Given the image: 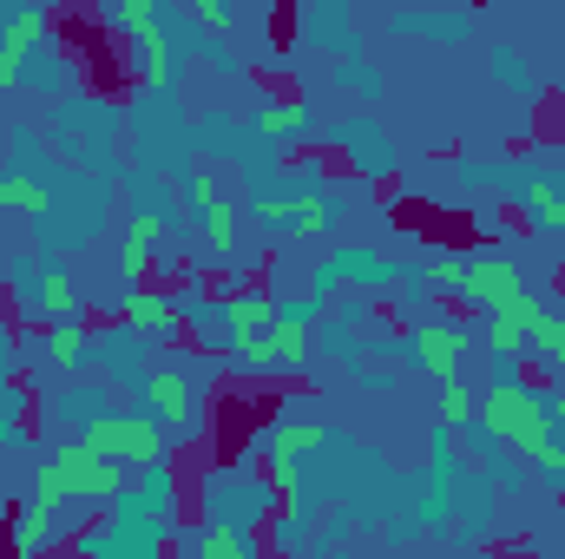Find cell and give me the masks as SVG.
I'll return each mask as SVG.
<instances>
[{
	"instance_id": "cell-20",
	"label": "cell",
	"mask_w": 565,
	"mask_h": 559,
	"mask_svg": "<svg viewBox=\"0 0 565 559\" xmlns=\"http://www.w3.org/2000/svg\"><path fill=\"white\" fill-rule=\"evenodd\" d=\"M487 342H493L500 356H526V349H533V336H526L520 316H487Z\"/></svg>"
},
{
	"instance_id": "cell-8",
	"label": "cell",
	"mask_w": 565,
	"mask_h": 559,
	"mask_svg": "<svg viewBox=\"0 0 565 559\" xmlns=\"http://www.w3.org/2000/svg\"><path fill=\"white\" fill-rule=\"evenodd\" d=\"M316 447H329L322 421H277L264 434V461H296V454H316Z\"/></svg>"
},
{
	"instance_id": "cell-21",
	"label": "cell",
	"mask_w": 565,
	"mask_h": 559,
	"mask_svg": "<svg viewBox=\"0 0 565 559\" xmlns=\"http://www.w3.org/2000/svg\"><path fill=\"white\" fill-rule=\"evenodd\" d=\"M473 409H480V395H473L467 382H440V421H447V428H467Z\"/></svg>"
},
{
	"instance_id": "cell-23",
	"label": "cell",
	"mask_w": 565,
	"mask_h": 559,
	"mask_svg": "<svg viewBox=\"0 0 565 559\" xmlns=\"http://www.w3.org/2000/svg\"><path fill=\"white\" fill-rule=\"evenodd\" d=\"M158 238H164V218H158V211H132V224H126V251H145V257H151Z\"/></svg>"
},
{
	"instance_id": "cell-14",
	"label": "cell",
	"mask_w": 565,
	"mask_h": 559,
	"mask_svg": "<svg viewBox=\"0 0 565 559\" xmlns=\"http://www.w3.org/2000/svg\"><path fill=\"white\" fill-rule=\"evenodd\" d=\"M0 211H26V218H40V211H53V191H46L40 178H0Z\"/></svg>"
},
{
	"instance_id": "cell-1",
	"label": "cell",
	"mask_w": 565,
	"mask_h": 559,
	"mask_svg": "<svg viewBox=\"0 0 565 559\" xmlns=\"http://www.w3.org/2000/svg\"><path fill=\"white\" fill-rule=\"evenodd\" d=\"M473 421L493 434V441H507L513 454H540V447H553L559 441V421H553V402L540 395V389H526V382H493L487 395H480V409Z\"/></svg>"
},
{
	"instance_id": "cell-19",
	"label": "cell",
	"mask_w": 565,
	"mask_h": 559,
	"mask_svg": "<svg viewBox=\"0 0 565 559\" xmlns=\"http://www.w3.org/2000/svg\"><path fill=\"white\" fill-rule=\"evenodd\" d=\"M270 487H277V500H282V520L296 527L302 520V467L296 461H270Z\"/></svg>"
},
{
	"instance_id": "cell-9",
	"label": "cell",
	"mask_w": 565,
	"mask_h": 559,
	"mask_svg": "<svg viewBox=\"0 0 565 559\" xmlns=\"http://www.w3.org/2000/svg\"><path fill=\"white\" fill-rule=\"evenodd\" d=\"M224 323H231V342H244V336H264V329L277 323V303H270L264 289H237V296L224 303Z\"/></svg>"
},
{
	"instance_id": "cell-18",
	"label": "cell",
	"mask_w": 565,
	"mask_h": 559,
	"mask_svg": "<svg viewBox=\"0 0 565 559\" xmlns=\"http://www.w3.org/2000/svg\"><path fill=\"white\" fill-rule=\"evenodd\" d=\"M198 224H204V251H211V257H231V244H237V211H231V204H211Z\"/></svg>"
},
{
	"instance_id": "cell-12",
	"label": "cell",
	"mask_w": 565,
	"mask_h": 559,
	"mask_svg": "<svg viewBox=\"0 0 565 559\" xmlns=\"http://www.w3.org/2000/svg\"><path fill=\"white\" fill-rule=\"evenodd\" d=\"M126 323L132 329H171L178 323V303L158 296V289H126Z\"/></svg>"
},
{
	"instance_id": "cell-6",
	"label": "cell",
	"mask_w": 565,
	"mask_h": 559,
	"mask_svg": "<svg viewBox=\"0 0 565 559\" xmlns=\"http://www.w3.org/2000/svg\"><path fill=\"white\" fill-rule=\"evenodd\" d=\"M408 349H415V369L434 376V389L440 382H460V362H467V329L460 323H422L415 336H408Z\"/></svg>"
},
{
	"instance_id": "cell-24",
	"label": "cell",
	"mask_w": 565,
	"mask_h": 559,
	"mask_svg": "<svg viewBox=\"0 0 565 559\" xmlns=\"http://www.w3.org/2000/svg\"><path fill=\"white\" fill-rule=\"evenodd\" d=\"M302 106H270V113H257V133H270V139H289V133H302Z\"/></svg>"
},
{
	"instance_id": "cell-10",
	"label": "cell",
	"mask_w": 565,
	"mask_h": 559,
	"mask_svg": "<svg viewBox=\"0 0 565 559\" xmlns=\"http://www.w3.org/2000/svg\"><path fill=\"white\" fill-rule=\"evenodd\" d=\"M198 559H264V553H257V540H250V527H231V520H211V527L198 534Z\"/></svg>"
},
{
	"instance_id": "cell-5",
	"label": "cell",
	"mask_w": 565,
	"mask_h": 559,
	"mask_svg": "<svg viewBox=\"0 0 565 559\" xmlns=\"http://www.w3.org/2000/svg\"><path fill=\"white\" fill-rule=\"evenodd\" d=\"M139 395H145V415L158 421V428H178V434L198 428V389H191L184 369H151Z\"/></svg>"
},
{
	"instance_id": "cell-4",
	"label": "cell",
	"mask_w": 565,
	"mask_h": 559,
	"mask_svg": "<svg viewBox=\"0 0 565 559\" xmlns=\"http://www.w3.org/2000/svg\"><path fill=\"white\" fill-rule=\"evenodd\" d=\"M113 27H126L139 40V86H171V33H164V13L151 0H119L113 7Z\"/></svg>"
},
{
	"instance_id": "cell-13",
	"label": "cell",
	"mask_w": 565,
	"mask_h": 559,
	"mask_svg": "<svg viewBox=\"0 0 565 559\" xmlns=\"http://www.w3.org/2000/svg\"><path fill=\"white\" fill-rule=\"evenodd\" d=\"M526 218H533L540 231H559L565 238V191L553 178H533V184H526Z\"/></svg>"
},
{
	"instance_id": "cell-30",
	"label": "cell",
	"mask_w": 565,
	"mask_h": 559,
	"mask_svg": "<svg viewBox=\"0 0 565 559\" xmlns=\"http://www.w3.org/2000/svg\"><path fill=\"white\" fill-rule=\"evenodd\" d=\"M20 66H26V60H20V53H7V46H0V93H13V80H20Z\"/></svg>"
},
{
	"instance_id": "cell-17",
	"label": "cell",
	"mask_w": 565,
	"mask_h": 559,
	"mask_svg": "<svg viewBox=\"0 0 565 559\" xmlns=\"http://www.w3.org/2000/svg\"><path fill=\"white\" fill-rule=\"evenodd\" d=\"M329 231V198H289V238H322Z\"/></svg>"
},
{
	"instance_id": "cell-11",
	"label": "cell",
	"mask_w": 565,
	"mask_h": 559,
	"mask_svg": "<svg viewBox=\"0 0 565 559\" xmlns=\"http://www.w3.org/2000/svg\"><path fill=\"white\" fill-rule=\"evenodd\" d=\"M86 342H93V336H86L79 316H73V323H53V329H46V362H53V369H79V362H86Z\"/></svg>"
},
{
	"instance_id": "cell-7",
	"label": "cell",
	"mask_w": 565,
	"mask_h": 559,
	"mask_svg": "<svg viewBox=\"0 0 565 559\" xmlns=\"http://www.w3.org/2000/svg\"><path fill=\"white\" fill-rule=\"evenodd\" d=\"M309 316H296V309H277V323H270V369H302L309 362Z\"/></svg>"
},
{
	"instance_id": "cell-26",
	"label": "cell",
	"mask_w": 565,
	"mask_h": 559,
	"mask_svg": "<svg viewBox=\"0 0 565 559\" xmlns=\"http://www.w3.org/2000/svg\"><path fill=\"white\" fill-rule=\"evenodd\" d=\"M460 264H467V257H440V264H427V283H434V289H460Z\"/></svg>"
},
{
	"instance_id": "cell-27",
	"label": "cell",
	"mask_w": 565,
	"mask_h": 559,
	"mask_svg": "<svg viewBox=\"0 0 565 559\" xmlns=\"http://www.w3.org/2000/svg\"><path fill=\"white\" fill-rule=\"evenodd\" d=\"M335 264H342L349 277H382V264H375V251H342Z\"/></svg>"
},
{
	"instance_id": "cell-25",
	"label": "cell",
	"mask_w": 565,
	"mask_h": 559,
	"mask_svg": "<svg viewBox=\"0 0 565 559\" xmlns=\"http://www.w3.org/2000/svg\"><path fill=\"white\" fill-rule=\"evenodd\" d=\"M184 198H191V211H198V218H204V211H211V204H224V198H217V178H211V171H204V165H198V171H191V178H184Z\"/></svg>"
},
{
	"instance_id": "cell-29",
	"label": "cell",
	"mask_w": 565,
	"mask_h": 559,
	"mask_svg": "<svg viewBox=\"0 0 565 559\" xmlns=\"http://www.w3.org/2000/svg\"><path fill=\"white\" fill-rule=\"evenodd\" d=\"M533 467H540V474H565V441L540 447V454H533Z\"/></svg>"
},
{
	"instance_id": "cell-28",
	"label": "cell",
	"mask_w": 565,
	"mask_h": 559,
	"mask_svg": "<svg viewBox=\"0 0 565 559\" xmlns=\"http://www.w3.org/2000/svg\"><path fill=\"white\" fill-rule=\"evenodd\" d=\"M257 218H264V224H277V231H289V198H264V204H257Z\"/></svg>"
},
{
	"instance_id": "cell-31",
	"label": "cell",
	"mask_w": 565,
	"mask_h": 559,
	"mask_svg": "<svg viewBox=\"0 0 565 559\" xmlns=\"http://www.w3.org/2000/svg\"><path fill=\"white\" fill-rule=\"evenodd\" d=\"M13 559H40V553H13Z\"/></svg>"
},
{
	"instance_id": "cell-16",
	"label": "cell",
	"mask_w": 565,
	"mask_h": 559,
	"mask_svg": "<svg viewBox=\"0 0 565 559\" xmlns=\"http://www.w3.org/2000/svg\"><path fill=\"white\" fill-rule=\"evenodd\" d=\"M40 40H46V13H40V7L13 13V20H7V33H0V46H7V53H20V60H26Z\"/></svg>"
},
{
	"instance_id": "cell-15",
	"label": "cell",
	"mask_w": 565,
	"mask_h": 559,
	"mask_svg": "<svg viewBox=\"0 0 565 559\" xmlns=\"http://www.w3.org/2000/svg\"><path fill=\"white\" fill-rule=\"evenodd\" d=\"M33 303H40L53 323H73V283H66V271H40V283H33Z\"/></svg>"
},
{
	"instance_id": "cell-22",
	"label": "cell",
	"mask_w": 565,
	"mask_h": 559,
	"mask_svg": "<svg viewBox=\"0 0 565 559\" xmlns=\"http://www.w3.org/2000/svg\"><path fill=\"white\" fill-rule=\"evenodd\" d=\"M526 336H533V349H540L546 362H559V369H565V316H533V329H526Z\"/></svg>"
},
{
	"instance_id": "cell-3",
	"label": "cell",
	"mask_w": 565,
	"mask_h": 559,
	"mask_svg": "<svg viewBox=\"0 0 565 559\" xmlns=\"http://www.w3.org/2000/svg\"><path fill=\"white\" fill-rule=\"evenodd\" d=\"M79 447L86 454H99V461H119V467H132V474H145V467H158L164 461V428L151 415H93L86 421V434H79Z\"/></svg>"
},
{
	"instance_id": "cell-2",
	"label": "cell",
	"mask_w": 565,
	"mask_h": 559,
	"mask_svg": "<svg viewBox=\"0 0 565 559\" xmlns=\"http://www.w3.org/2000/svg\"><path fill=\"white\" fill-rule=\"evenodd\" d=\"M460 296L473 309H487V316H520L526 329H533V316H546V303L526 289L513 257H467L460 264Z\"/></svg>"
}]
</instances>
